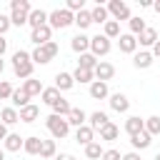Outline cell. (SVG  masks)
Here are the masks:
<instances>
[{"label":"cell","instance_id":"6da1fadb","mask_svg":"<svg viewBox=\"0 0 160 160\" xmlns=\"http://www.w3.org/2000/svg\"><path fill=\"white\" fill-rule=\"evenodd\" d=\"M32 58H30V52H25V50H18L15 55H12V70H15V75L20 78V80H28V78H32Z\"/></svg>","mask_w":160,"mask_h":160},{"label":"cell","instance_id":"7a4b0ae2","mask_svg":"<svg viewBox=\"0 0 160 160\" xmlns=\"http://www.w3.org/2000/svg\"><path fill=\"white\" fill-rule=\"evenodd\" d=\"M45 125H48V130H50V135L52 138H65L68 132H70V122H68V118H60V115H48L45 118Z\"/></svg>","mask_w":160,"mask_h":160},{"label":"cell","instance_id":"3957f363","mask_svg":"<svg viewBox=\"0 0 160 160\" xmlns=\"http://www.w3.org/2000/svg\"><path fill=\"white\" fill-rule=\"evenodd\" d=\"M72 22H75V15H72L68 8L52 10V12L48 15V25H50V28H58V30H62V28H68V25H72Z\"/></svg>","mask_w":160,"mask_h":160},{"label":"cell","instance_id":"277c9868","mask_svg":"<svg viewBox=\"0 0 160 160\" xmlns=\"http://www.w3.org/2000/svg\"><path fill=\"white\" fill-rule=\"evenodd\" d=\"M108 12L115 18V22H118V20H130V8H128L122 0H110V2H108Z\"/></svg>","mask_w":160,"mask_h":160},{"label":"cell","instance_id":"5b68a950","mask_svg":"<svg viewBox=\"0 0 160 160\" xmlns=\"http://www.w3.org/2000/svg\"><path fill=\"white\" fill-rule=\"evenodd\" d=\"M90 50H92L95 58L108 55V52H110V38H105V35H95V38H90Z\"/></svg>","mask_w":160,"mask_h":160},{"label":"cell","instance_id":"8992f818","mask_svg":"<svg viewBox=\"0 0 160 160\" xmlns=\"http://www.w3.org/2000/svg\"><path fill=\"white\" fill-rule=\"evenodd\" d=\"M50 35H52V28H50V25H42V28H38V30H32L30 40H32L38 48H42V45L50 42Z\"/></svg>","mask_w":160,"mask_h":160},{"label":"cell","instance_id":"52a82bcc","mask_svg":"<svg viewBox=\"0 0 160 160\" xmlns=\"http://www.w3.org/2000/svg\"><path fill=\"white\" fill-rule=\"evenodd\" d=\"M110 108H112L115 112H128L130 100H128L122 92H112V95H110Z\"/></svg>","mask_w":160,"mask_h":160},{"label":"cell","instance_id":"ba28073f","mask_svg":"<svg viewBox=\"0 0 160 160\" xmlns=\"http://www.w3.org/2000/svg\"><path fill=\"white\" fill-rule=\"evenodd\" d=\"M28 25H30L32 30H38V28L48 25V12H45V10H32V12L28 15Z\"/></svg>","mask_w":160,"mask_h":160},{"label":"cell","instance_id":"9c48e42d","mask_svg":"<svg viewBox=\"0 0 160 160\" xmlns=\"http://www.w3.org/2000/svg\"><path fill=\"white\" fill-rule=\"evenodd\" d=\"M118 45H120V52H135V48H138V38L130 35V32H125V35L118 38Z\"/></svg>","mask_w":160,"mask_h":160},{"label":"cell","instance_id":"30bf717a","mask_svg":"<svg viewBox=\"0 0 160 160\" xmlns=\"http://www.w3.org/2000/svg\"><path fill=\"white\" fill-rule=\"evenodd\" d=\"M92 72H95V78H98L100 82H108V80L115 75V68H112L110 62H98V68H95Z\"/></svg>","mask_w":160,"mask_h":160},{"label":"cell","instance_id":"8fae6325","mask_svg":"<svg viewBox=\"0 0 160 160\" xmlns=\"http://www.w3.org/2000/svg\"><path fill=\"white\" fill-rule=\"evenodd\" d=\"M145 130V120H140L138 115H132V118H128L125 120V132L132 138V135H138V132H142Z\"/></svg>","mask_w":160,"mask_h":160},{"label":"cell","instance_id":"7c38bea8","mask_svg":"<svg viewBox=\"0 0 160 160\" xmlns=\"http://www.w3.org/2000/svg\"><path fill=\"white\" fill-rule=\"evenodd\" d=\"M130 142H132V148H135V150H145V148H150V142H152V135H150L148 130H142V132L132 135V138H130Z\"/></svg>","mask_w":160,"mask_h":160},{"label":"cell","instance_id":"4fadbf2b","mask_svg":"<svg viewBox=\"0 0 160 160\" xmlns=\"http://www.w3.org/2000/svg\"><path fill=\"white\" fill-rule=\"evenodd\" d=\"M22 150H25L28 155H40V150H42V138H38V135H30V138H25V145H22Z\"/></svg>","mask_w":160,"mask_h":160},{"label":"cell","instance_id":"5bb4252c","mask_svg":"<svg viewBox=\"0 0 160 160\" xmlns=\"http://www.w3.org/2000/svg\"><path fill=\"white\" fill-rule=\"evenodd\" d=\"M70 48L75 50V52H88V48H90V38L85 35V32H78L75 38H72V42H70Z\"/></svg>","mask_w":160,"mask_h":160},{"label":"cell","instance_id":"9a60e30c","mask_svg":"<svg viewBox=\"0 0 160 160\" xmlns=\"http://www.w3.org/2000/svg\"><path fill=\"white\" fill-rule=\"evenodd\" d=\"M110 92H108V82H100V80H95V82H90V98L92 100H105Z\"/></svg>","mask_w":160,"mask_h":160},{"label":"cell","instance_id":"2e32d148","mask_svg":"<svg viewBox=\"0 0 160 160\" xmlns=\"http://www.w3.org/2000/svg\"><path fill=\"white\" fill-rule=\"evenodd\" d=\"M92 138H95V130H92L90 125H82V128H78V130H75V140H78L80 145H90V142H92Z\"/></svg>","mask_w":160,"mask_h":160},{"label":"cell","instance_id":"e0dca14e","mask_svg":"<svg viewBox=\"0 0 160 160\" xmlns=\"http://www.w3.org/2000/svg\"><path fill=\"white\" fill-rule=\"evenodd\" d=\"M138 42H140V45H145V48H152V45L158 42V30H152V28H145V30L138 35Z\"/></svg>","mask_w":160,"mask_h":160},{"label":"cell","instance_id":"ac0fdd59","mask_svg":"<svg viewBox=\"0 0 160 160\" xmlns=\"http://www.w3.org/2000/svg\"><path fill=\"white\" fill-rule=\"evenodd\" d=\"M72 85H75V78L70 72H58L55 75V88L58 90H70Z\"/></svg>","mask_w":160,"mask_h":160},{"label":"cell","instance_id":"d6986e66","mask_svg":"<svg viewBox=\"0 0 160 160\" xmlns=\"http://www.w3.org/2000/svg\"><path fill=\"white\" fill-rule=\"evenodd\" d=\"M38 115H40V108H38V105H32V102H30V105H25V108L20 110V120H22V122H35V120H38Z\"/></svg>","mask_w":160,"mask_h":160},{"label":"cell","instance_id":"ffe728a7","mask_svg":"<svg viewBox=\"0 0 160 160\" xmlns=\"http://www.w3.org/2000/svg\"><path fill=\"white\" fill-rule=\"evenodd\" d=\"M2 142H5V150H10V152H18V150H20L22 145H25V138H20V135L10 132V135H8V138H5Z\"/></svg>","mask_w":160,"mask_h":160},{"label":"cell","instance_id":"44dd1931","mask_svg":"<svg viewBox=\"0 0 160 160\" xmlns=\"http://www.w3.org/2000/svg\"><path fill=\"white\" fill-rule=\"evenodd\" d=\"M132 65H135V68H150V65H152V52H148V50H140V52H135V58H132Z\"/></svg>","mask_w":160,"mask_h":160},{"label":"cell","instance_id":"7402d4cb","mask_svg":"<svg viewBox=\"0 0 160 160\" xmlns=\"http://www.w3.org/2000/svg\"><path fill=\"white\" fill-rule=\"evenodd\" d=\"M22 90H25V92L32 98V95H42V90H45V88L40 85V80H35V78H28V80L22 82Z\"/></svg>","mask_w":160,"mask_h":160},{"label":"cell","instance_id":"603a6c76","mask_svg":"<svg viewBox=\"0 0 160 160\" xmlns=\"http://www.w3.org/2000/svg\"><path fill=\"white\" fill-rule=\"evenodd\" d=\"M20 120V112L15 110V108H2L0 110V122L2 125H12V122H18Z\"/></svg>","mask_w":160,"mask_h":160},{"label":"cell","instance_id":"cb8c5ba5","mask_svg":"<svg viewBox=\"0 0 160 160\" xmlns=\"http://www.w3.org/2000/svg\"><path fill=\"white\" fill-rule=\"evenodd\" d=\"M108 122H110V120H108V115H105L102 110H95V112L90 115V128H92V130H100V128H105Z\"/></svg>","mask_w":160,"mask_h":160},{"label":"cell","instance_id":"d4e9b609","mask_svg":"<svg viewBox=\"0 0 160 160\" xmlns=\"http://www.w3.org/2000/svg\"><path fill=\"white\" fill-rule=\"evenodd\" d=\"M75 25H78L80 30L90 28V25H92V15H90V10H80V12H75Z\"/></svg>","mask_w":160,"mask_h":160},{"label":"cell","instance_id":"484cf974","mask_svg":"<svg viewBox=\"0 0 160 160\" xmlns=\"http://www.w3.org/2000/svg\"><path fill=\"white\" fill-rule=\"evenodd\" d=\"M78 68H82V70H95V68H98V58H95L92 52H82Z\"/></svg>","mask_w":160,"mask_h":160},{"label":"cell","instance_id":"4316f807","mask_svg":"<svg viewBox=\"0 0 160 160\" xmlns=\"http://www.w3.org/2000/svg\"><path fill=\"white\" fill-rule=\"evenodd\" d=\"M10 100H12V105H15V108H20V110H22L25 105H30V95H28V92H25L22 88H20V90H15Z\"/></svg>","mask_w":160,"mask_h":160},{"label":"cell","instance_id":"83f0119b","mask_svg":"<svg viewBox=\"0 0 160 160\" xmlns=\"http://www.w3.org/2000/svg\"><path fill=\"white\" fill-rule=\"evenodd\" d=\"M85 118H88V115H85L80 108H72V110H70V115H68V122H70V125H75V128H82V125H85Z\"/></svg>","mask_w":160,"mask_h":160},{"label":"cell","instance_id":"f1b7e54d","mask_svg":"<svg viewBox=\"0 0 160 160\" xmlns=\"http://www.w3.org/2000/svg\"><path fill=\"white\" fill-rule=\"evenodd\" d=\"M70 110H72V105H70L65 98H60V100L52 105V112H55V115H60V118H68V115H70Z\"/></svg>","mask_w":160,"mask_h":160},{"label":"cell","instance_id":"f546056e","mask_svg":"<svg viewBox=\"0 0 160 160\" xmlns=\"http://www.w3.org/2000/svg\"><path fill=\"white\" fill-rule=\"evenodd\" d=\"M72 78H75V82H95V80H92L95 72H92V70H82V68H75Z\"/></svg>","mask_w":160,"mask_h":160},{"label":"cell","instance_id":"4dcf8cb0","mask_svg":"<svg viewBox=\"0 0 160 160\" xmlns=\"http://www.w3.org/2000/svg\"><path fill=\"white\" fill-rule=\"evenodd\" d=\"M58 100H60V90H58V88H45V90H42V102H48V105L52 108Z\"/></svg>","mask_w":160,"mask_h":160},{"label":"cell","instance_id":"1f68e13d","mask_svg":"<svg viewBox=\"0 0 160 160\" xmlns=\"http://www.w3.org/2000/svg\"><path fill=\"white\" fill-rule=\"evenodd\" d=\"M90 15H92V22H108V8L105 5H95L90 10Z\"/></svg>","mask_w":160,"mask_h":160},{"label":"cell","instance_id":"d6a6232c","mask_svg":"<svg viewBox=\"0 0 160 160\" xmlns=\"http://www.w3.org/2000/svg\"><path fill=\"white\" fill-rule=\"evenodd\" d=\"M118 125H112V122H108L105 128H100V140H115L118 138Z\"/></svg>","mask_w":160,"mask_h":160},{"label":"cell","instance_id":"836d02e7","mask_svg":"<svg viewBox=\"0 0 160 160\" xmlns=\"http://www.w3.org/2000/svg\"><path fill=\"white\" fill-rule=\"evenodd\" d=\"M102 152H105V150H102V148H100V142H95V140H92L90 145H85V155H88L90 160H98V158H102Z\"/></svg>","mask_w":160,"mask_h":160},{"label":"cell","instance_id":"e575fe53","mask_svg":"<svg viewBox=\"0 0 160 160\" xmlns=\"http://www.w3.org/2000/svg\"><path fill=\"white\" fill-rule=\"evenodd\" d=\"M105 38H120V22H115V20H108L105 22V32H102Z\"/></svg>","mask_w":160,"mask_h":160},{"label":"cell","instance_id":"d590c367","mask_svg":"<svg viewBox=\"0 0 160 160\" xmlns=\"http://www.w3.org/2000/svg\"><path fill=\"white\" fill-rule=\"evenodd\" d=\"M55 140H42V150H40V158H55Z\"/></svg>","mask_w":160,"mask_h":160},{"label":"cell","instance_id":"8d00e7d4","mask_svg":"<svg viewBox=\"0 0 160 160\" xmlns=\"http://www.w3.org/2000/svg\"><path fill=\"white\" fill-rule=\"evenodd\" d=\"M145 130H148L150 135H160V118H158V115L148 118V120H145Z\"/></svg>","mask_w":160,"mask_h":160},{"label":"cell","instance_id":"74e56055","mask_svg":"<svg viewBox=\"0 0 160 160\" xmlns=\"http://www.w3.org/2000/svg\"><path fill=\"white\" fill-rule=\"evenodd\" d=\"M30 58H32V62H40V65H45V62H50V55L45 52V48H35Z\"/></svg>","mask_w":160,"mask_h":160},{"label":"cell","instance_id":"f35d334b","mask_svg":"<svg viewBox=\"0 0 160 160\" xmlns=\"http://www.w3.org/2000/svg\"><path fill=\"white\" fill-rule=\"evenodd\" d=\"M28 15H30V12H22V10H12V15H10V22L20 28V25H25V22H28Z\"/></svg>","mask_w":160,"mask_h":160},{"label":"cell","instance_id":"ab89813d","mask_svg":"<svg viewBox=\"0 0 160 160\" xmlns=\"http://www.w3.org/2000/svg\"><path fill=\"white\" fill-rule=\"evenodd\" d=\"M145 30V20L142 18H130V35H140Z\"/></svg>","mask_w":160,"mask_h":160},{"label":"cell","instance_id":"60d3db41","mask_svg":"<svg viewBox=\"0 0 160 160\" xmlns=\"http://www.w3.org/2000/svg\"><path fill=\"white\" fill-rule=\"evenodd\" d=\"M12 92H15V88H12L8 80H0V100H8V98H12Z\"/></svg>","mask_w":160,"mask_h":160},{"label":"cell","instance_id":"b9f144b4","mask_svg":"<svg viewBox=\"0 0 160 160\" xmlns=\"http://www.w3.org/2000/svg\"><path fill=\"white\" fill-rule=\"evenodd\" d=\"M10 10H22V12H32V8H30V2H28V0H12V2H10Z\"/></svg>","mask_w":160,"mask_h":160},{"label":"cell","instance_id":"7bdbcfd3","mask_svg":"<svg viewBox=\"0 0 160 160\" xmlns=\"http://www.w3.org/2000/svg\"><path fill=\"white\" fill-rule=\"evenodd\" d=\"M42 48H45V52L50 55V60H52V58H55V55L60 52V48H58V42H52V40H50L48 45H42Z\"/></svg>","mask_w":160,"mask_h":160},{"label":"cell","instance_id":"ee69618b","mask_svg":"<svg viewBox=\"0 0 160 160\" xmlns=\"http://www.w3.org/2000/svg\"><path fill=\"white\" fill-rule=\"evenodd\" d=\"M68 10H70V12H80V10H85V8H82V0H68Z\"/></svg>","mask_w":160,"mask_h":160},{"label":"cell","instance_id":"f6af8a7d","mask_svg":"<svg viewBox=\"0 0 160 160\" xmlns=\"http://www.w3.org/2000/svg\"><path fill=\"white\" fill-rule=\"evenodd\" d=\"M102 160H122V155H120V150H105Z\"/></svg>","mask_w":160,"mask_h":160},{"label":"cell","instance_id":"bcb514c9","mask_svg":"<svg viewBox=\"0 0 160 160\" xmlns=\"http://www.w3.org/2000/svg\"><path fill=\"white\" fill-rule=\"evenodd\" d=\"M10 25H12L10 18H8V15H0V35H5V32L10 30Z\"/></svg>","mask_w":160,"mask_h":160},{"label":"cell","instance_id":"7dc6e473","mask_svg":"<svg viewBox=\"0 0 160 160\" xmlns=\"http://www.w3.org/2000/svg\"><path fill=\"white\" fill-rule=\"evenodd\" d=\"M8 135H10V132H8V125H2V122H0V140H5Z\"/></svg>","mask_w":160,"mask_h":160},{"label":"cell","instance_id":"c3c4849f","mask_svg":"<svg viewBox=\"0 0 160 160\" xmlns=\"http://www.w3.org/2000/svg\"><path fill=\"white\" fill-rule=\"evenodd\" d=\"M5 50H8V40L0 35V58H2V52H5Z\"/></svg>","mask_w":160,"mask_h":160},{"label":"cell","instance_id":"681fc988","mask_svg":"<svg viewBox=\"0 0 160 160\" xmlns=\"http://www.w3.org/2000/svg\"><path fill=\"white\" fill-rule=\"evenodd\" d=\"M55 160H75L70 152H60V155H55Z\"/></svg>","mask_w":160,"mask_h":160},{"label":"cell","instance_id":"f907efd6","mask_svg":"<svg viewBox=\"0 0 160 160\" xmlns=\"http://www.w3.org/2000/svg\"><path fill=\"white\" fill-rule=\"evenodd\" d=\"M152 58H160V40L152 45Z\"/></svg>","mask_w":160,"mask_h":160},{"label":"cell","instance_id":"816d5d0a","mask_svg":"<svg viewBox=\"0 0 160 160\" xmlns=\"http://www.w3.org/2000/svg\"><path fill=\"white\" fill-rule=\"evenodd\" d=\"M122 160H140V155L138 152H128V155H122Z\"/></svg>","mask_w":160,"mask_h":160},{"label":"cell","instance_id":"f5cc1de1","mask_svg":"<svg viewBox=\"0 0 160 160\" xmlns=\"http://www.w3.org/2000/svg\"><path fill=\"white\" fill-rule=\"evenodd\" d=\"M152 8H155V12L160 15V0H158V2H152Z\"/></svg>","mask_w":160,"mask_h":160},{"label":"cell","instance_id":"db71d44e","mask_svg":"<svg viewBox=\"0 0 160 160\" xmlns=\"http://www.w3.org/2000/svg\"><path fill=\"white\" fill-rule=\"evenodd\" d=\"M2 68H5V62H2V58H0V72H2Z\"/></svg>","mask_w":160,"mask_h":160},{"label":"cell","instance_id":"11a10c76","mask_svg":"<svg viewBox=\"0 0 160 160\" xmlns=\"http://www.w3.org/2000/svg\"><path fill=\"white\" fill-rule=\"evenodd\" d=\"M0 160H5V150H0Z\"/></svg>","mask_w":160,"mask_h":160},{"label":"cell","instance_id":"9f6ffc18","mask_svg":"<svg viewBox=\"0 0 160 160\" xmlns=\"http://www.w3.org/2000/svg\"><path fill=\"white\" fill-rule=\"evenodd\" d=\"M155 160H160V152H158V155H155Z\"/></svg>","mask_w":160,"mask_h":160}]
</instances>
